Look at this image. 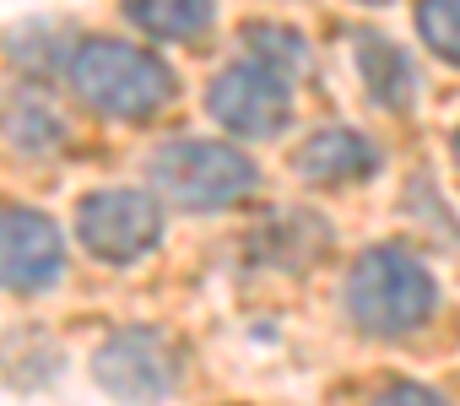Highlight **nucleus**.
I'll list each match as a JSON object with an SVG mask.
<instances>
[{"mask_svg":"<svg viewBox=\"0 0 460 406\" xmlns=\"http://www.w3.org/2000/svg\"><path fill=\"white\" fill-rule=\"evenodd\" d=\"M119 6L157 44H195L217 17L211 0H119Z\"/></svg>","mask_w":460,"mask_h":406,"instance_id":"nucleus-10","label":"nucleus"},{"mask_svg":"<svg viewBox=\"0 0 460 406\" xmlns=\"http://www.w3.org/2000/svg\"><path fill=\"white\" fill-rule=\"evenodd\" d=\"M179 374H184L179 347L146 325H130L93 352V379L119 401H163L179 390Z\"/></svg>","mask_w":460,"mask_h":406,"instance_id":"nucleus-6","label":"nucleus"},{"mask_svg":"<svg viewBox=\"0 0 460 406\" xmlns=\"http://www.w3.org/2000/svg\"><path fill=\"white\" fill-rule=\"evenodd\" d=\"M455 157H460V136H455Z\"/></svg>","mask_w":460,"mask_h":406,"instance_id":"nucleus-14","label":"nucleus"},{"mask_svg":"<svg viewBox=\"0 0 460 406\" xmlns=\"http://www.w3.org/2000/svg\"><path fill=\"white\" fill-rule=\"evenodd\" d=\"M363 6H385V0H363Z\"/></svg>","mask_w":460,"mask_h":406,"instance_id":"nucleus-13","label":"nucleus"},{"mask_svg":"<svg viewBox=\"0 0 460 406\" xmlns=\"http://www.w3.org/2000/svg\"><path fill=\"white\" fill-rule=\"evenodd\" d=\"M76 98L103 119H152L173 103V71L119 39H82L66 66Z\"/></svg>","mask_w":460,"mask_h":406,"instance_id":"nucleus-1","label":"nucleus"},{"mask_svg":"<svg viewBox=\"0 0 460 406\" xmlns=\"http://www.w3.org/2000/svg\"><path fill=\"white\" fill-rule=\"evenodd\" d=\"M293 168H298L304 179H314V184H358V179H368V173L379 168V152H374L368 136L336 125V130H314V136L298 146Z\"/></svg>","mask_w":460,"mask_h":406,"instance_id":"nucleus-8","label":"nucleus"},{"mask_svg":"<svg viewBox=\"0 0 460 406\" xmlns=\"http://www.w3.org/2000/svg\"><path fill=\"white\" fill-rule=\"evenodd\" d=\"M358 71H363L374 103H385L390 114H406V109H411V98H417V66H411V55H401L390 39L363 33V39H358Z\"/></svg>","mask_w":460,"mask_h":406,"instance_id":"nucleus-9","label":"nucleus"},{"mask_svg":"<svg viewBox=\"0 0 460 406\" xmlns=\"http://www.w3.org/2000/svg\"><path fill=\"white\" fill-rule=\"evenodd\" d=\"M206 109L222 130L250 136V141H271L288 130L293 119V76L244 60V66H227L211 87H206Z\"/></svg>","mask_w":460,"mask_h":406,"instance_id":"nucleus-4","label":"nucleus"},{"mask_svg":"<svg viewBox=\"0 0 460 406\" xmlns=\"http://www.w3.org/2000/svg\"><path fill=\"white\" fill-rule=\"evenodd\" d=\"M152 184L173 200V207L184 212H227V207H239L244 195H255L261 184V168L239 152V146H227V141H168L152 152L146 163Z\"/></svg>","mask_w":460,"mask_h":406,"instance_id":"nucleus-3","label":"nucleus"},{"mask_svg":"<svg viewBox=\"0 0 460 406\" xmlns=\"http://www.w3.org/2000/svg\"><path fill=\"white\" fill-rule=\"evenodd\" d=\"M433 304H438V287L428 266L406 255L401 244L363 250L347 277V314L368 336H406L433 314Z\"/></svg>","mask_w":460,"mask_h":406,"instance_id":"nucleus-2","label":"nucleus"},{"mask_svg":"<svg viewBox=\"0 0 460 406\" xmlns=\"http://www.w3.org/2000/svg\"><path fill=\"white\" fill-rule=\"evenodd\" d=\"M66 271L60 228L33 207H0V287L6 293H44Z\"/></svg>","mask_w":460,"mask_h":406,"instance_id":"nucleus-7","label":"nucleus"},{"mask_svg":"<svg viewBox=\"0 0 460 406\" xmlns=\"http://www.w3.org/2000/svg\"><path fill=\"white\" fill-rule=\"evenodd\" d=\"M76 239L109 266H130L163 239V212L146 190H98L76 207Z\"/></svg>","mask_w":460,"mask_h":406,"instance_id":"nucleus-5","label":"nucleus"},{"mask_svg":"<svg viewBox=\"0 0 460 406\" xmlns=\"http://www.w3.org/2000/svg\"><path fill=\"white\" fill-rule=\"evenodd\" d=\"M244 49H250V60H261V66H271V71H282L293 82L309 71V44L293 28H271V22L244 28Z\"/></svg>","mask_w":460,"mask_h":406,"instance_id":"nucleus-11","label":"nucleus"},{"mask_svg":"<svg viewBox=\"0 0 460 406\" xmlns=\"http://www.w3.org/2000/svg\"><path fill=\"white\" fill-rule=\"evenodd\" d=\"M417 33L438 60L460 66V0H417Z\"/></svg>","mask_w":460,"mask_h":406,"instance_id":"nucleus-12","label":"nucleus"}]
</instances>
